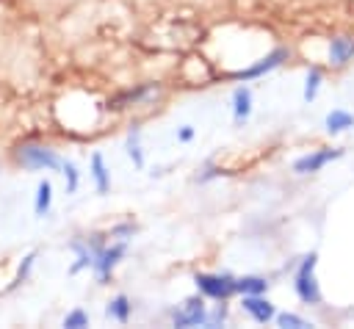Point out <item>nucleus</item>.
Segmentation results:
<instances>
[{"label":"nucleus","instance_id":"423d86ee","mask_svg":"<svg viewBox=\"0 0 354 329\" xmlns=\"http://www.w3.org/2000/svg\"><path fill=\"white\" fill-rule=\"evenodd\" d=\"M288 58H290V50H288V47H277V50H271L266 58L254 61V64H252V66H246V69L232 72L230 77H232V80H254V77H263L266 72H271V69L282 66Z\"/></svg>","mask_w":354,"mask_h":329},{"label":"nucleus","instance_id":"4468645a","mask_svg":"<svg viewBox=\"0 0 354 329\" xmlns=\"http://www.w3.org/2000/svg\"><path fill=\"white\" fill-rule=\"evenodd\" d=\"M249 116H252V91L246 86H238L232 91V119L246 122Z\"/></svg>","mask_w":354,"mask_h":329},{"label":"nucleus","instance_id":"7ed1b4c3","mask_svg":"<svg viewBox=\"0 0 354 329\" xmlns=\"http://www.w3.org/2000/svg\"><path fill=\"white\" fill-rule=\"evenodd\" d=\"M194 285L205 299H213V301H227L238 293V276L232 274H196Z\"/></svg>","mask_w":354,"mask_h":329},{"label":"nucleus","instance_id":"1a4fd4ad","mask_svg":"<svg viewBox=\"0 0 354 329\" xmlns=\"http://www.w3.org/2000/svg\"><path fill=\"white\" fill-rule=\"evenodd\" d=\"M158 91V86L155 83H141V86H136V88H124L122 94H116L108 105L111 108H127V105H136V102H144L147 97H152Z\"/></svg>","mask_w":354,"mask_h":329},{"label":"nucleus","instance_id":"6ab92c4d","mask_svg":"<svg viewBox=\"0 0 354 329\" xmlns=\"http://www.w3.org/2000/svg\"><path fill=\"white\" fill-rule=\"evenodd\" d=\"M138 135H141L138 130H130L124 149H127V158L133 160V166H136V169H144V149H141V144H138Z\"/></svg>","mask_w":354,"mask_h":329},{"label":"nucleus","instance_id":"0eeeda50","mask_svg":"<svg viewBox=\"0 0 354 329\" xmlns=\"http://www.w3.org/2000/svg\"><path fill=\"white\" fill-rule=\"evenodd\" d=\"M340 155H343V149H332V147L307 152V155H301V158L293 160V171H296V174H315V171H321L326 163L337 160Z\"/></svg>","mask_w":354,"mask_h":329},{"label":"nucleus","instance_id":"5701e85b","mask_svg":"<svg viewBox=\"0 0 354 329\" xmlns=\"http://www.w3.org/2000/svg\"><path fill=\"white\" fill-rule=\"evenodd\" d=\"M33 263H36V252H30V254H25V257H22V263H19V268H17V276H14L11 288L22 285V282L30 276V268H33Z\"/></svg>","mask_w":354,"mask_h":329},{"label":"nucleus","instance_id":"20e7f679","mask_svg":"<svg viewBox=\"0 0 354 329\" xmlns=\"http://www.w3.org/2000/svg\"><path fill=\"white\" fill-rule=\"evenodd\" d=\"M127 254V241L122 238V241H116V243H111V246H100L97 249V254H94V276H97V282L100 285H105L108 279H111V274H113V268L122 263V257Z\"/></svg>","mask_w":354,"mask_h":329},{"label":"nucleus","instance_id":"b1692460","mask_svg":"<svg viewBox=\"0 0 354 329\" xmlns=\"http://www.w3.org/2000/svg\"><path fill=\"white\" fill-rule=\"evenodd\" d=\"M133 232H136V227H133L130 221H127V224H119V227H113V229H111V235H119V238H124V241H127V238H133Z\"/></svg>","mask_w":354,"mask_h":329},{"label":"nucleus","instance_id":"2eb2a0df","mask_svg":"<svg viewBox=\"0 0 354 329\" xmlns=\"http://www.w3.org/2000/svg\"><path fill=\"white\" fill-rule=\"evenodd\" d=\"M91 177H94V188H97V194H108V188H111V171H108L105 158H102L100 152L91 155Z\"/></svg>","mask_w":354,"mask_h":329},{"label":"nucleus","instance_id":"9d476101","mask_svg":"<svg viewBox=\"0 0 354 329\" xmlns=\"http://www.w3.org/2000/svg\"><path fill=\"white\" fill-rule=\"evenodd\" d=\"M354 58V36H335L329 41V64L346 66Z\"/></svg>","mask_w":354,"mask_h":329},{"label":"nucleus","instance_id":"39448f33","mask_svg":"<svg viewBox=\"0 0 354 329\" xmlns=\"http://www.w3.org/2000/svg\"><path fill=\"white\" fill-rule=\"evenodd\" d=\"M207 321H210V312L205 307V296L202 293L188 296L180 310H171V323L183 326V329H188V326H207Z\"/></svg>","mask_w":354,"mask_h":329},{"label":"nucleus","instance_id":"ddd939ff","mask_svg":"<svg viewBox=\"0 0 354 329\" xmlns=\"http://www.w3.org/2000/svg\"><path fill=\"white\" fill-rule=\"evenodd\" d=\"M130 312H133V301H130L124 293L113 296V299L105 304V318H111V321H116V323H127V321H130Z\"/></svg>","mask_w":354,"mask_h":329},{"label":"nucleus","instance_id":"412c9836","mask_svg":"<svg viewBox=\"0 0 354 329\" xmlns=\"http://www.w3.org/2000/svg\"><path fill=\"white\" fill-rule=\"evenodd\" d=\"M64 326H66V329H83V326H88V312H86L83 307L69 310V312L64 315Z\"/></svg>","mask_w":354,"mask_h":329},{"label":"nucleus","instance_id":"393cba45","mask_svg":"<svg viewBox=\"0 0 354 329\" xmlns=\"http://www.w3.org/2000/svg\"><path fill=\"white\" fill-rule=\"evenodd\" d=\"M194 135H196V130H194L191 124H183V127L177 130V141H183V144H188V141H194Z\"/></svg>","mask_w":354,"mask_h":329},{"label":"nucleus","instance_id":"a211bd4d","mask_svg":"<svg viewBox=\"0 0 354 329\" xmlns=\"http://www.w3.org/2000/svg\"><path fill=\"white\" fill-rule=\"evenodd\" d=\"M268 290V279L263 276H238V293L241 296H249V293H266Z\"/></svg>","mask_w":354,"mask_h":329},{"label":"nucleus","instance_id":"dca6fc26","mask_svg":"<svg viewBox=\"0 0 354 329\" xmlns=\"http://www.w3.org/2000/svg\"><path fill=\"white\" fill-rule=\"evenodd\" d=\"M50 207H53V185H50V180H41V182L36 185V199H33V213H36L39 218H44V216L50 213Z\"/></svg>","mask_w":354,"mask_h":329},{"label":"nucleus","instance_id":"f03ea898","mask_svg":"<svg viewBox=\"0 0 354 329\" xmlns=\"http://www.w3.org/2000/svg\"><path fill=\"white\" fill-rule=\"evenodd\" d=\"M315 263H318V254L310 252L299 260L296 265V274H293V290L299 296V301L304 304H321V288H318V279H315Z\"/></svg>","mask_w":354,"mask_h":329},{"label":"nucleus","instance_id":"aec40b11","mask_svg":"<svg viewBox=\"0 0 354 329\" xmlns=\"http://www.w3.org/2000/svg\"><path fill=\"white\" fill-rule=\"evenodd\" d=\"M61 174H64V180H66V194H75L77 185H80V171H77V166H75L72 160H61Z\"/></svg>","mask_w":354,"mask_h":329},{"label":"nucleus","instance_id":"6e6552de","mask_svg":"<svg viewBox=\"0 0 354 329\" xmlns=\"http://www.w3.org/2000/svg\"><path fill=\"white\" fill-rule=\"evenodd\" d=\"M241 307H243V312H246L252 321H257V323H268V321H274V315H277V307L266 299V293L241 296Z\"/></svg>","mask_w":354,"mask_h":329},{"label":"nucleus","instance_id":"f8f14e48","mask_svg":"<svg viewBox=\"0 0 354 329\" xmlns=\"http://www.w3.org/2000/svg\"><path fill=\"white\" fill-rule=\"evenodd\" d=\"M348 127H354V113H348V111H343V108L329 111L326 119H324V130H326L329 135H340V133H346Z\"/></svg>","mask_w":354,"mask_h":329},{"label":"nucleus","instance_id":"4be33fe9","mask_svg":"<svg viewBox=\"0 0 354 329\" xmlns=\"http://www.w3.org/2000/svg\"><path fill=\"white\" fill-rule=\"evenodd\" d=\"M274 321H277L279 326H285V329H288V326H290V329H307V326H313L310 321H304V318L296 315V312H277Z\"/></svg>","mask_w":354,"mask_h":329},{"label":"nucleus","instance_id":"9b49d317","mask_svg":"<svg viewBox=\"0 0 354 329\" xmlns=\"http://www.w3.org/2000/svg\"><path fill=\"white\" fill-rule=\"evenodd\" d=\"M97 249H100V246H97L94 241H75V243H72V252H75L77 257H75L69 274H80L83 268H91V265H94V254H97Z\"/></svg>","mask_w":354,"mask_h":329},{"label":"nucleus","instance_id":"f3484780","mask_svg":"<svg viewBox=\"0 0 354 329\" xmlns=\"http://www.w3.org/2000/svg\"><path fill=\"white\" fill-rule=\"evenodd\" d=\"M321 83H324V72L318 69V66H310L307 69V77H304V102H313L315 97H318V88H321Z\"/></svg>","mask_w":354,"mask_h":329},{"label":"nucleus","instance_id":"f257e3e1","mask_svg":"<svg viewBox=\"0 0 354 329\" xmlns=\"http://www.w3.org/2000/svg\"><path fill=\"white\" fill-rule=\"evenodd\" d=\"M14 160L28 171H53L61 169V158L47 144H19L14 149Z\"/></svg>","mask_w":354,"mask_h":329}]
</instances>
